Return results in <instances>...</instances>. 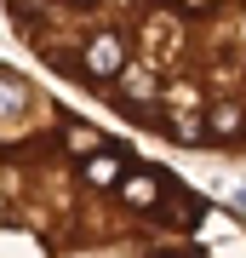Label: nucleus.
Returning a JSON list of instances; mask_svg holds the SVG:
<instances>
[{
	"mask_svg": "<svg viewBox=\"0 0 246 258\" xmlns=\"http://www.w3.org/2000/svg\"><path fill=\"white\" fill-rule=\"evenodd\" d=\"M0 258H246V218L52 75L0 57Z\"/></svg>",
	"mask_w": 246,
	"mask_h": 258,
	"instance_id": "nucleus-1",
	"label": "nucleus"
},
{
	"mask_svg": "<svg viewBox=\"0 0 246 258\" xmlns=\"http://www.w3.org/2000/svg\"><path fill=\"white\" fill-rule=\"evenodd\" d=\"M40 75L160 155L246 161V0H0Z\"/></svg>",
	"mask_w": 246,
	"mask_h": 258,
	"instance_id": "nucleus-2",
	"label": "nucleus"
}]
</instances>
